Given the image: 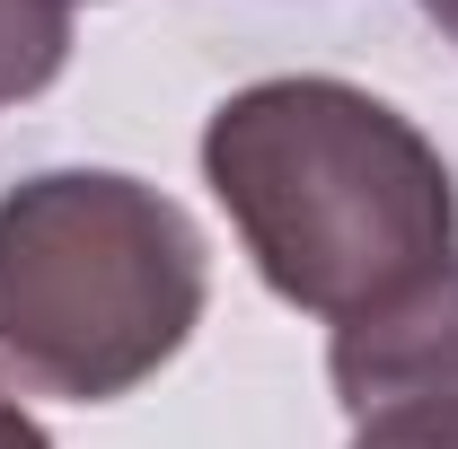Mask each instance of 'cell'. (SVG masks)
Returning <instances> with one entry per match:
<instances>
[{
    "mask_svg": "<svg viewBox=\"0 0 458 449\" xmlns=\"http://www.w3.org/2000/svg\"><path fill=\"white\" fill-rule=\"evenodd\" d=\"M414 9H423V18H432V27H441V36L458 45V0H414Z\"/></svg>",
    "mask_w": 458,
    "mask_h": 449,
    "instance_id": "obj_6",
    "label": "cell"
},
{
    "mask_svg": "<svg viewBox=\"0 0 458 449\" xmlns=\"http://www.w3.org/2000/svg\"><path fill=\"white\" fill-rule=\"evenodd\" d=\"M335 405L361 423H458V265L335 326Z\"/></svg>",
    "mask_w": 458,
    "mask_h": 449,
    "instance_id": "obj_3",
    "label": "cell"
},
{
    "mask_svg": "<svg viewBox=\"0 0 458 449\" xmlns=\"http://www.w3.org/2000/svg\"><path fill=\"white\" fill-rule=\"evenodd\" d=\"M0 449H54V441H45V423H36L18 396H0Z\"/></svg>",
    "mask_w": 458,
    "mask_h": 449,
    "instance_id": "obj_5",
    "label": "cell"
},
{
    "mask_svg": "<svg viewBox=\"0 0 458 449\" xmlns=\"http://www.w3.org/2000/svg\"><path fill=\"white\" fill-rule=\"evenodd\" d=\"M203 185L274 300L361 318L458 265L450 159L352 80H256L203 123Z\"/></svg>",
    "mask_w": 458,
    "mask_h": 449,
    "instance_id": "obj_1",
    "label": "cell"
},
{
    "mask_svg": "<svg viewBox=\"0 0 458 449\" xmlns=\"http://www.w3.org/2000/svg\"><path fill=\"white\" fill-rule=\"evenodd\" d=\"M212 300L203 229L159 185L45 168L0 194V379L62 405L132 396Z\"/></svg>",
    "mask_w": 458,
    "mask_h": 449,
    "instance_id": "obj_2",
    "label": "cell"
},
{
    "mask_svg": "<svg viewBox=\"0 0 458 449\" xmlns=\"http://www.w3.org/2000/svg\"><path fill=\"white\" fill-rule=\"evenodd\" d=\"M71 62V0H0V106L45 97Z\"/></svg>",
    "mask_w": 458,
    "mask_h": 449,
    "instance_id": "obj_4",
    "label": "cell"
}]
</instances>
